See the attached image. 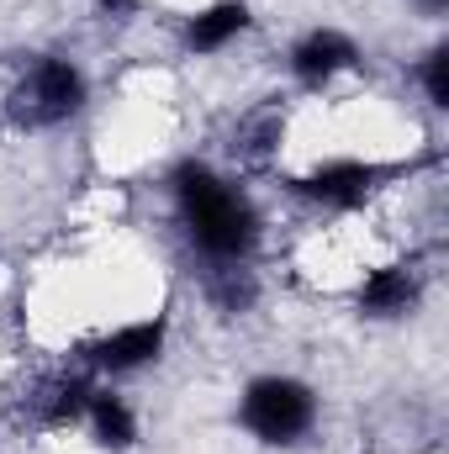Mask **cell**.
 I'll use <instances>...</instances> for the list:
<instances>
[{"label":"cell","mask_w":449,"mask_h":454,"mask_svg":"<svg viewBox=\"0 0 449 454\" xmlns=\"http://www.w3.org/2000/svg\"><path fill=\"white\" fill-rule=\"evenodd\" d=\"M85 106V74L69 59H37L11 90V116L21 127H53Z\"/></svg>","instance_id":"3957f363"},{"label":"cell","mask_w":449,"mask_h":454,"mask_svg":"<svg viewBox=\"0 0 449 454\" xmlns=\"http://www.w3.org/2000/svg\"><path fill=\"white\" fill-rule=\"evenodd\" d=\"M91 418H96V439H101L106 450H132L138 423H132V412H127L122 396H112V391H91Z\"/></svg>","instance_id":"30bf717a"},{"label":"cell","mask_w":449,"mask_h":454,"mask_svg":"<svg viewBox=\"0 0 449 454\" xmlns=\"http://www.w3.org/2000/svg\"><path fill=\"white\" fill-rule=\"evenodd\" d=\"M212 296H217V307H223V312H243V307L254 301V280L232 270L227 280H217V286H212Z\"/></svg>","instance_id":"4fadbf2b"},{"label":"cell","mask_w":449,"mask_h":454,"mask_svg":"<svg viewBox=\"0 0 449 454\" xmlns=\"http://www.w3.org/2000/svg\"><path fill=\"white\" fill-rule=\"evenodd\" d=\"M80 412H91V380H85V375H53V380H43V391H37V418H43L48 428H64V423H75Z\"/></svg>","instance_id":"ba28073f"},{"label":"cell","mask_w":449,"mask_h":454,"mask_svg":"<svg viewBox=\"0 0 449 454\" xmlns=\"http://www.w3.org/2000/svg\"><path fill=\"white\" fill-rule=\"evenodd\" d=\"M359 64V48L343 37V32H334V27H318V32H307L296 48H291V69H296V80L302 85H328L334 74H343V69H354Z\"/></svg>","instance_id":"277c9868"},{"label":"cell","mask_w":449,"mask_h":454,"mask_svg":"<svg viewBox=\"0 0 449 454\" xmlns=\"http://www.w3.org/2000/svg\"><path fill=\"white\" fill-rule=\"evenodd\" d=\"M275 137H280V116H259V121L243 127V143H238V148H243L248 159H259V153L275 148Z\"/></svg>","instance_id":"7c38bea8"},{"label":"cell","mask_w":449,"mask_h":454,"mask_svg":"<svg viewBox=\"0 0 449 454\" xmlns=\"http://www.w3.org/2000/svg\"><path fill=\"white\" fill-rule=\"evenodd\" d=\"M375 180H381V169L343 159V164H323L318 175L296 180V191H302V196H312V201H328V207H359V201L375 191Z\"/></svg>","instance_id":"8992f818"},{"label":"cell","mask_w":449,"mask_h":454,"mask_svg":"<svg viewBox=\"0 0 449 454\" xmlns=\"http://www.w3.org/2000/svg\"><path fill=\"white\" fill-rule=\"evenodd\" d=\"M238 418L259 444H296L318 418V396L291 375H259L248 380Z\"/></svg>","instance_id":"7a4b0ae2"},{"label":"cell","mask_w":449,"mask_h":454,"mask_svg":"<svg viewBox=\"0 0 449 454\" xmlns=\"http://www.w3.org/2000/svg\"><path fill=\"white\" fill-rule=\"evenodd\" d=\"M423 5H429V11H445L449 0H423Z\"/></svg>","instance_id":"9a60e30c"},{"label":"cell","mask_w":449,"mask_h":454,"mask_svg":"<svg viewBox=\"0 0 449 454\" xmlns=\"http://www.w3.org/2000/svg\"><path fill=\"white\" fill-rule=\"evenodd\" d=\"M106 11H132V0H101Z\"/></svg>","instance_id":"5bb4252c"},{"label":"cell","mask_w":449,"mask_h":454,"mask_svg":"<svg viewBox=\"0 0 449 454\" xmlns=\"http://www.w3.org/2000/svg\"><path fill=\"white\" fill-rule=\"evenodd\" d=\"M248 27V5L243 0H217L212 11H201L191 27H185V43L196 48V53H217L227 37H238Z\"/></svg>","instance_id":"9c48e42d"},{"label":"cell","mask_w":449,"mask_h":454,"mask_svg":"<svg viewBox=\"0 0 449 454\" xmlns=\"http://www.w3.org/2000/svg\"><path fill=\"white\" fill-rule=\"evenodd\" d=\"M413 301H418V275H407L402 264L375 270V275L365 280V291H359V307H365L370 317H402Z\"/></svg>","instance_id":"52a82bcc"},{"label":"cell","mask_w":449,"mask_h":454,"mask_svg":"<svg viewBox=\"0 0 449 454\" xmlns=\"http://www.w3.org/2000/svg\"><path fill=\"white\" fill-rule=\"evenodd\" d=\"M169 185H175V201H180L185 227H191V238H196L201 254H212V259H248L254 254V243H259V212L238 191H227L207 164H196V159L175 164Z\"/></svg>","instance_id":"6da1fadb"},{"label":"cell","mask_w":449,"mask_h":454,"mask_svg":"<svg viewBox=\"0 0 449 454\" xmlns=\"http://www.w3.org/2000/svg\"><path fill=\"white\" fill-rule=\"evenodd\" d=\"M164 333H169V328H164V317H154V323H132V328H116L112 339L85 343V359H91V364H101V370H112V375H127V370H138V364L159 359Z\"/></svg>","instance_id":"5b68a950"},{"label":"cell","mask_w":449,"mask_h":454,"mask_svg":"<svg viewBox=\"0 0 449 454\" xmlns=\"http://www.w3.org/2000/svg\"><path fill=\"white\" fill-rule=\"evenodd\" d=\"M423 90H429L434 106H449V48L445 43L423 59Z\"/></svg>","instance_id":"8fae6325"}]
</instances>
